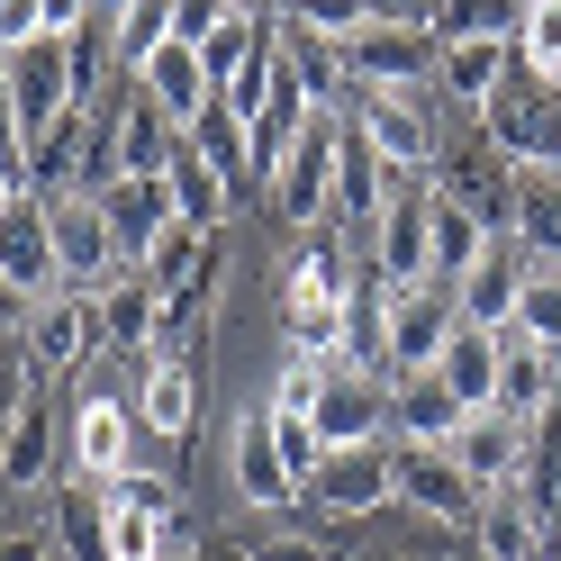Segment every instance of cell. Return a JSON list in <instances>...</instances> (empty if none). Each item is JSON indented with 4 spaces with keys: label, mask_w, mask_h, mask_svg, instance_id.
<instances>
[{
    "label": "cell",
    "mask_w": 561,
    "mask_h": 561,
    "mask_svg": "<svg viewBox=\"0 0 561 561\" xmlns=\"http://www.w3.org/2000/svg\"><path fill=\"white\" fill-rule=\"evenodd\" d=\"M354 290H363V272H354V254H344V236H308L299 254H290V272H280V299H272V318H280V335H290V354L335 363Z\"/></svg>",
    "instance_id": "1"
},
{
    "label": "cell",
    "mask_w": 561,
    "mask_h": 561,
    "mask_svg": "<svg viewBox=\"0 0 561 561\" xmlns=\"http://www.w3.org/2000/svg\"><path fill=\"white\" fill-rule=\"evenodd\" d=\"M344 118H354V110H318L308 136H299V146L280 154V172H272V218H290L299 236H318V227L335 218V146H344Z\"/></svg>",
    "instance_id": "2"
},
{
    "label": "cell",
    "mask_w": 561,
    "mask_h": 561,
    "mask_svg": "<svg viewBox=\"0 0 561 561\" xmlns=\"http://www.w3.org/2000/svg\"><path fill=\"white\" fill-rule=\"evenodd\" d=\"M0 82H10V110H19V136L37 146L55 118L82 110V82H73V37H27L0 55Z\"/></svg>",
    "instance_id": "3"
},
{
    "label": "cell",
    "mask_w": 561,
    "mask_h": 561,
    "mask_svg": "<svg viewBox=\"0 0 561 561\" xmlns=\"http://www.w3.org/2000/svg\"><path fill=\"white\" fill-rule=\"evenodd\" d=\"M435 27L426 19H363L344 37V64H354V91H435Z\"/></svg>",
    "instance_id": "4"
},
{
    "label": "cell",
    "mask_w": 561,
    "mask_h": 561,
    "mask_svg": "<svg viewBox=\"0 0 561 561\" xmlns=\"http://www.w3.org/2000/svg\"><path fill=\"white\" fill-rule=\"evenodd\" d=\"M64 453H73V471L91 480H127V471H163V444H146V416H136L127 399L91 390L73 408V435H64Z\"/></svg>",
    "instance_id": "5"
},
{
    "label": "cell",
    "mask_w": 561,
    "mask_h": 561,
    "mask_svg": "<svg viewBox=\"0 0 561 561\" xmlns=\"http://www.w3.org/2000/svg\"><path fill=\"white\" fill-rule=\"evenodd\" d=\"M354 127L380 146V163H390V172H408V182H435V163H444V118H435L426 91H363Z\"/></svg>",
    "instance_id": "6"
},
{
    "label": "cell",
    "mask_w": 561,
    "mask_h": 561,
    "mask_svg": "<svg viewBox=\"0 0 561 561\" xmlns=\"http://www.w3.org/2000/svg\"><path fill=\"white\" fill-rule=\"evenodd\" d=\"M363 263H371L380 290H408V280H426V272H435V182H408V172H399Z\"/></svg>",
    "instance_id": "7"
},
{
    "label": "cell",
    "mask_w": 561,
    "mask_h": 561,
    "mask_svg": "<svg viewBox=\"0 0 561 561\" xmlns=\"http://www.w3.org/2000/svg\"><path fill=\"white\" fill-rule=\"evenodd\" d=\"M480 136L507 163H552L561 172V91L535 82V73H507V91L480 110Z\"/></svg>",
    "instance_id": "8"
},
{
    "label": "cell",
    "mask_w": 561,
    "mask_h": 561,
    "mask_svg": "<svg viewBox=\"0 0 561 561\" xmlns=\"http://www.w3.org/2000/svg\"><path fill=\"white\" fill-rule=\"evenodd\" d=\"M46 236H55V272H64V290H100V280H118V272H127L100 191H55V199H46Z\"/></svg>",
    "instance_id": "9"
},
{
    "label": "cell",
    "mask_w": 561,
    "mask_h": 561,
    "mask_svg": "<svg viewBox=\"0 0 561 561\" xmlns=\"http://www.w3.org/2000/svg\"><path fill=\"white\" fill-rule=\"evenodd\" d=\"M27 371H37V390L46 380H73L91 354H110L100 344V299L91 290H55V299H37V318H27Z\"/></svg>",
    "instance_id": "10"
},
{
    "label": "cell",
    "mask_w": 561,
    "mask_h": 561,
    "mask_svg": "<svg viewBox=\"0 0 561 561\" xmlns=\"http://www.w3.org/2000/svg\"><path fill=\"white\" fill-rule=\"evenodd\" d=\"M435 191L462 208V218H480L489 236H507V218H516V163L489 146V136H462V146H444Z\"/></svg>",
    "instance_id": "11"
},
{
    "label": "cell",
    "mask_w": 561,
    "mask_h": 561,
    "mask_svg": "<svg viewBox=\"0 0 561 561\" xmlns=\"http://www.w3.org/2000/svg\"><path fill=\"white\" fill-rule=\"evenodd\" d=\"M453 327H462V280L426 272V280H408V290H390V363L399 371H435Z\"/></svg>",
    "instance_id": "12"
},
{
    "label": "cell",
    "mask_w": 561,
    "mask_h": 561,
    "mask_svg": "<svg viewBox=\"0 0 561 561\" xmlns=\"http://www.w3.org/2000/svg\"><path fill=\"white\" fill-rule=\"evenodd\" d=\"M127 408L146 416L154 444H191L199 435V354H136Z\"/></svg>",
    "instance_id": "13"
},
{
    "label": "cell",
    "mask_w": 561,
    "mask_h": 561,
    "mask_svg": "<svg viewBox=\"0 0 561 561\" xmlns=\"http://www.w3.org/2000/svg\"><path fill=\"white\" fill-rule=\"evenodd\" d=\"M308 499H318L327 516H371L399 499V444H335L327 471L308 480Z\"/></svg>",
    "instance_id": "14"
},
{
    "label": "cell",
    "mask_w": 561,
    "mask_h": 561,
    "mask_svg": "<svg viewBox=\"0 0 561 561\" xmlns=\"http://www.w3.org/2000/svg\"><path fill=\"white\" fill-rule=\"evenodd\" d=\"M444 453L462 462V480L480 489V499H489V489H525V453H535V426H525V416L480 408V416H471V426L453 435Z\"/></svg>",
    "instance_id": "15"
},
{
    "label": "cell",
    "mask_w": 561,
    "mask_h": 561,
    "mask_svg": "<svg viewBox=\"0 0 561 561\" xmlns=\"http://www.w3.org/2000/svg\"><path fill=\"white\" fill-rule=\"evenodd\" d=\"M399 499H408L416 516L453 525V535H471V525H480V489H471L462 462L435 453V444H399Z\"/></svg>",
    "instance_id": "16"
},
{
    "label": "cell",
    "mask_w": 561,
    "mask_h": 561,
    "mask_svg": "<svg viewBox=\"0 0 561 561\" xmlns=\"http://www.w3.org/2000/svg\"><path fill=\"white\" fill-rule=\"evenodd\" d=\"M390 399H399V380L335 363L327 399H318V435H327V444H390Z\"/></svg>",
    "instance_id": "17"
},
{
    "label": "cell",
    "mask_w": 561,
    "mask_h": 561,
    "mask_svg": "<svg viewBox=\"0 0 561 561\" xmlns=\"http://www.w3.org/2000/svg\"><path fill=\"white\" fill-rule=\"evenodd\" d=\"M390 182H399V172L380 163V146H371V136H363L354 118H344V146H335V236L354 227V236L371 244L380 208H390Z\"/></svg>",
    "instance_id": "18"
},
{
    "label": "cell",
    "mask_w": 561,
    "mask_h": 561,
    "mask_svg": "<svg viewBox=\"0 0 561 561\" xmlns=\"http://www.w3.org/2000/svg\"><path fill=\"white\" fill-rule=\"evenodd\" d=\"M552 507L535 499V489H489L480 499V561H543V543H552Z\"/></svg>",
    "instance_id": "19"
},
{
    "label": "cell",
    "mask_w": 561,
    "mask_h": 561,
    "mask_svg": "<svg viewBox=\"0 0 561 561\" xmlns=\"http://www.w3.org/2000/svg\"><path fill=\"white\" fill-rule=\"evenodd\" d=\"M0 272H10L27 299H55V290H64L55 236H46V191H19V199H10V218H0Z\"/></svg>",
    "instance_id": "20"
},
{
    "label": "cell",
    "mask_w": 561,
    "mask_h": 561,
    "mask_svg": "<svg viewBox=\"0 0 561 561\" xmlns=\"http://www.w3.org/2000/svg\"><path fill=\"white\" fill-rule=\"evenodd\" d=\"M46 525H55L64 561H110V480H91V471L55 480L46 489Z\"/></svg>",
    "instance_id": "21"
},
{
    "label": "cell",
    "mask_w": 561,
    "mask_h": 561,
    "mask_svg": "<svg viewBox=\"0 0 561 561\" xmlns=\"http://www.w3.org/2000/svg\"><path fill=\"white\" fill-rule=\"evenodd\" d=\"M172 146H182V127H172L154 100H146V82H118V182H163V163H172Z\"/></svg>",
    "instance_id": "22"
},
{
    "label": "cell",
    "mask_w": 561,
    "mask_h": 561,
    "mask_svg": "<svg viewBox=\"0 0 561 561\" xmlns=\"http://www.w3.org/2000/svg\"><path fill=\"white\" fill-rule=\"evenodd\" d=\"M525 280H535L525 244H516V236H489V254L462 272V318H471V327H516V299H525Z\"/></svg>",
    "instance_id": "23"
},
{
    "label": "cell",
    "mask_w": 561,
    "mask_h": 561,
    "mask_svg": "<svg viewBox=\"0 0 561 561\" xmlns=\"http://www.w3.org/2000/svg\"><path fill=\"white\" fill-rule=\"evenodd\" d=\"M471 426V408L444 390V371H399V399H390V444H453Z\"/></svg>",
    "instance_id": "24"
},
{
    "label": "cell",
    "mask_w": 561,
    "mask_h": 561,
    "mask_svg": "<svg viewBox=\"0 0 561 561\" xmlns=\"http://www.w3.org/2000/svg\"><path fill=\"white\" fill-rule=\"evenodd\" d=\"M64 435H73V426H55V408H46V390H27V408L10 416V435H0V489H55L46 471H55V453H64Z\"/></svg>",
    "instance_id": "25"
},
{
    "label": "cell",
    "mask_w": 561,
    "mask_h": 561,
    "mask_svg": "<svg viewBox=\"0 0 561 561\" xmlns=\"http://www.w3.org/2000/svg\"><path fill=\"white\" fill-rule=\"evenodd\" d=\"M507 236L525 244L535 272H561V172L552 163H516V218Z\"/></svg>",
    "instance_id": "26"
},
{
    "label": "cell",
    "mask_w": 561,
    "mask_h": 561,
    "mask_svg": "<svg viewBox=\"0 0 561 561\" xmlns=\"http://www.w3.org/2000/svg\"><path fill=\"white\" fill-rule=\"evenodd\" d=\"M236 499H254V507L308 499V489L290 480V462H280V444H272V408H244L236 416Z\"/></svg>",
    "instance_id": "27"
},
{
    "label": "cell",
    "mask_w": 561,
    "mask_h": 561,
    "mask_svg": "<svg viewBox=\"0 0 561 561\" xmlns=\"http://www.w3.org/2000/svg\"><path fill=\"white\" fill-rule=\"evenodd\" d=\"M100 344L110 354H154V327H163V290L146 272H118V280H100Z\"/></svg>",
    "instance_id": "28"
},
{
    "label": "cell",
    "mask_w": 561,
    "mask_h": 561,
    "mask_svg": "<svg viewBox=\"0 0 561 561\" xmlns=\"http://www.w3.org/2000/svg\"><path fill=\"white\" fill-rule=\"evenodd\" d=\"M272 46L290 55V73L308 82V100H318V110H344V100H354V64H344V37H318V27H299V19H272Z\"/></svg>",
    "instance_id": "29"
},
{
    "label": "cell",
    "mask_w": 561,
    "mask_h": 561,
    "mask_svg": "<svg viewBox=\"0 0 561 561\" xmlns=\"http://www.w3.org/2000/svg\"><path fill=\"white\" fill-rule=\"evenodd\" d=\"M499 363H507V335L499 327H453V344H444V354H435V371H444V390L453 399H462L471 416L489 408V399H499Z\"/></svg>",
    "instance_id": "30"
},
{
    "label": "cell",
    "mask_w": 561,
    "mask_h": 561,
    "mask_svg": "<svg viewBox=\"0 0 561 561\" xmlns=\"http://www.w3.org/2000/svg\"><path fill=\"white\" fill-rule=\"evenodd\" d=\"M507 73H516V46L507 37H480V46H444L435 55V91L453 100V110H489V100L507 91Z\"/></svg>",
    "instance_id": "31"
},
{
    "label": "cell",
    "mask_w": 561,
    "mask_h": 561,
    "mask_svg": "<svg viewBox=\"0 0 561 561\" xmlns=\"http://www.w3.org/2000/svg\"><path fill=\"white\" fill-rule=\"evenodd\" d=\"M136 82H146V100H154V110L182 127V136H191V118L208 110V100H218V82H208L199 46H182V37H172L163 55H146V73H136Z\"/></svg>",
    "instance_id": "32"
},
{
    "label": "cell",
    "mask_w": 561,
    "mask_h": 561,
    "mask_svg": "<svg viewBox=\"0 0 561 561\" xmlns=\"http://www.w3.org/2000/svg\"><path fill=\"white\" fill-rule=\"evenodd\" d=\"M191 146L208 154V172H218V182H227L236 199H254V182H263V172H254V127L236 118V100H227V91H218V100H208V110L191 118Z\"/></svg>",
    "instance_id": "33"
},
{
    "label": "cell",
    "mask_w": 561,
    "mask_h": 561,
    "mask_svg": "<svg viewBox=\"0 0 561 561\" xmlns=\"http://www.w3.org/2000/svg\"><path fill=\"white\" fill-rule=\"evenodd\" d=\"M100 208H110V236H118V263H127V272L146 263L154 236L172 227V191H163V182H110Z\"/></svg>",
    "instance_id": "34"
},
{
    "label": "cell",
    "mask_w": 561,
    "mask_h": 561,
    "mask_svg": "<svg viewBox=\"0 0 561 561\" xmlns=\"http://www.w3.org/2000/svg\"><path fill=\"white\" fill-rule=\"evenodd\" d=\"M163 191H172V218H182V227H199V236H218V227H227V208H236V191L218 182V172H208V154L191 146V136L172 146V163H163Z\"/></svg>",
    "instance_id": "35"
},
{
    "label": "cell",
    "mask_w": 561,
    "mask_h": 561,
    "mask_svg": "<svg viewBox=\"0 0 561 561\" xmlns=\"http://www.w3.org/2000/svg\"><path fill=\"white\" fill-rule=\"evenodd\" d=\"M561 399V354L552 344H507V363H499V416H525V426H535V416Z\"/></svg>",
    "instance_id": "36"
},
{
    "label": "cell",
    "mask_w": 561,
    "mask_h": 561,
    "mask_svg": "<svg viewBox=\"0 0 561 561\" xmlns=\"http://www.w3.org/2000/svg\"><path fill=\"white\" fill-rule=\"evenodd\" d=\"M525 0H435V46H480V37H516Z\"/></svg>",
    "instance_id": "37"
},
{
    "label": "cell",
    "mask_w": 561,
    "mask_h": 561,
    "mask_svg": "<svg viewBox=\"0 0 561 561\" xmlns=\"http://www.w3.org/2000/svg\"><path fill=\"white\" fill-rule=\"evenodd\" d=\"M516 73H535L561 91V0H525V19H516Z\"/></svg>",
    "instance_id": "38"
},
{
    "label": "cell",
    "mask_w": 561,
    "mask_h": 561,
    "mask_svg": "<svg viewBox=\"0 0 561 561\" xmlns=\"http://www.w3.org/2000/svg\"><path fill=\"white\" fill-rule=\"evenodd\" d=\"M480 254H489V227H480V218H462V208L435 191V280H462Z\"/></svg>",
    "instance_id": "39"
},
{
    "label": "cell",
    "mask_w": 561,
    "mask_h": 561,
    "mask_svg": "<svg viewBox=\"0 0 561 561\" xmlns=\"http://www.w3.org/2000/svg\"><path fill=\"white\" fill-rule=\"evenodd\" d=\"M327 380H335V363H318V354H280V371H272V416H318V399H327Z\"/></svg>",
    "instance_id": "40"
},
{
    "label": "cell",
    "mask_w": 561,
    "mask_h": 561,
    "mask_svg": "<svg viewBox=\"0 0 561 561\" xmlns=\"http://www.w3.org/2000/svg\"><path fill=\"white\" fill-rule=\"evenodd\" d=\"M516 335H525V344H552V354H561V272H535V280H525V299H516Z\"/></svg>",
    "instance_id": "41"
},
{
    "label": "cell",
    "mask_w": 561,
    "mask_h": 561,
    "mask_svg": "<svg viewBox=\"0 0 561 561\" xmlns=\"http://www.w3.org/2000/svg\"><path fill=\"white\" fill-rule=\"evenodd\" d=\"M272 444H280V462H290L299 489L318 480V471H327V453H335V444L318 435V416H272Z\"/></svg>",
    "instance_id": "42"
},
{
    "label": "cell",
    "mask_w": 561,
    "mask_h": 561,
    "mask_svg": "<svg viewBox=\"0 0 561 561\" xmlns=\"http://www.w3.org/2000/svg\"><path fill=\"white\" fill-rule=\"evenodd\" d=\"M380 10V0H280V19H299V27H318V37H354V27Z\"/></svg>",
    "instance_id": "43"
},
{
    "label": "cell",
    "mask_w": 561,
    "mask_h": 561,
    "mask_svg": "<svg viewBox=\"0 0 561 561\" xmlns=\"http://www.w3.org/2000/svg\"><path fill=\"white\" fill-rule=\"evenodd\" d=\"M27 390H37V371H27V344L10 335L0 344V435H10V416L27 408Z\"/></svg>",
    "instance_id": "44"
},
{
    "label": "cell",
    "mask_w": 561,
    "mask_h": 561,
    "mask_svg": "<svg viewBox=\"0 0 561 561\" xmlns=\"http://www.w3.org/2000/svg\"><path fill=\"white\" fill-rule=\"evenodd\" d=\"M244 561H335V552L299 525H280V535H244Z\"/></svg>",
    "instance_id": "45"
},
{
    "label": "cell",
    "mask_w": 561,
    "mask_h": 561,
    "mask_svg": "<svg viewBox=\"0 0 561 561\" xmlns=\"http://www.w3.org/2000/svg\"><path fill=\"white\" fill-rule=\"evenodd\" d=\"M236 10H244V0H182V46H208Z\"/></svg>",
    "instance_id": "46"
},
{
    "label": "cell",
    "mask_w": 561,
    "mask_h": 561,
    "mask_svg": "<svg viewBox=\"0 0 561 561\" xmlns=\"http://www.w3.org/2000/svg\"><path fill=\"white\" fill-rule=\"evenodd\" d=\"M27 37H46V0H0V55Z\"/></svg>",
    "instance_id": "47"
},
{
    "label": "cell",
    "mask_w": 561,
    "mask_h": 561,
    "mask_svg": "<svg viewBox=\"0 0 561 561\" xmlns=\"http://www.w3.org/2000/svg\"><path fill=\"white\" fill-rule=\"evenodd\" d=\"M64 543H55V525H10L0 535V561H55Z\"/></svg>",
    "instance_id": "48"
},
{
    "label": "cell",
    "mask_w": 561,
    "mask_h": 561,
    "mask_svg": "<svg viewBox=\"0 0 561 561\" xmlns=\"http://www.w3.org/2000/svg\"><path fill=\"white\" fill-rule=\"evenodd\" d=\"M27 318H37V299H27L19 280L0 272V344H10V335H27Z\"/></svg>",
    "instance_id": "49"
},
{
    "label": "cell",
    "mask_w": 561,
    "mask_h": 561,
    "mask_svg": "<svg viewBox=\"0 0 561 561\" xmlns=\"http://www.w3.org/2000/svg\"><path fill=\"white\" fill-rule=\"evenodd\" d=\"M27 182H19V172H0V218H10V199H19Z\"/></svg>",
    "instance_id": "50"
},
{
    "label": "cell",
    "mask_w": 561,
    "mask_h": 561,
    "mask_svg": "<svg viewBox=\"0 0 561 561\" xmlns=\"http://www.w3.org/2000/svg\"><path fill=\"white\" fill-rule=\"evenodd\" d=\"M543 561H561V525H552V543H543Z\"/></svg>",
    "instance_id": "51"
}]
</instances>
